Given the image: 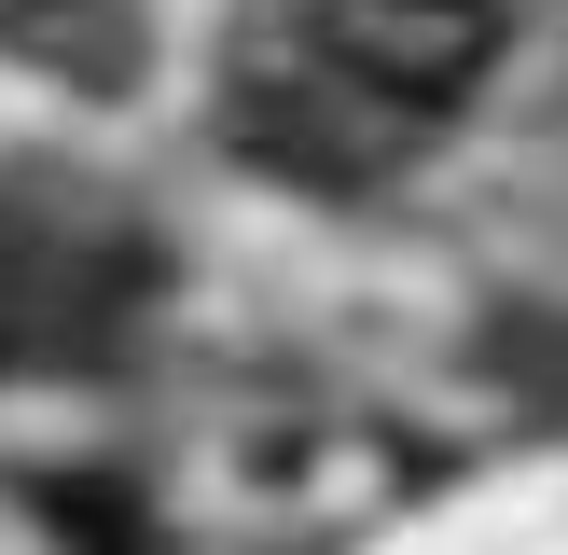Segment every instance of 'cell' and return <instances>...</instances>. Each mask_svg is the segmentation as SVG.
<instances>
[{
    "mask_svg": "<svg viewBox=\"0 0 568 555\" xmlns=\"http://www.w3.org/2000/svg\"><path fill=\"white\" fill-rule=\"evenodd\" d=\"M305 70L375 125H430L499 70V0H305Z\"/></svg>",
    "mask_w": 568,
    "mask_h": 555,
    "instance_id": "1",
    "label": "cell"
}]
</instances>
